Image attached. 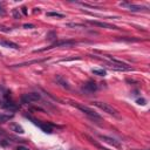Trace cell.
<instances>
[{"label":"cell","instance_id":"obj_24","mask_svg":"<svg viewBox=\"0 0 150 150\" xmlns=\"http://www.w3.org/2000/svg\"><path fill=\"white\" fill-rule=\"evenodd\" d=\"M22 13L24 14H27V8L26 7H22Z\"/></svg>","mask_w":150,"mask_h":150},{"label":"cell","instance_id":"obj_9","mask_svg":"<svg viewBox=\"0 0 150 150\" xmlns=\"http://www.w3.org/2000/svg\"><path fill=\"white\" fill-rule=\"evenodd\" d=\"M83 91H86L88 93H94L95 91H97V86H96V83L94 81H89V82L84 83Z\"/></svg>","mask_w":150,"mask_h":150},{"label":"cell","instance_id":"obj_18","mask_svg":"<svg viewBox=\"0 0 150 150\" xmlns=\"http://www.w3.org/2000/svg\"><path fill=\"white\" fill-rule=\"evenodd\" d=\"M13 15H14L15 19H20V18H21V14L19 13L18 10H13Z\"/></svg>","mask_w":150,"mask_h":150},{"label":"cell","instance_id":"obj_6","mask_svg":"<svg viewBox=\"0 0 150 150\" xmlns=\"http://www.w3.org/2000/svg\"><path fill=\"white\" fill-rule=\"evenodd\" d=\"M26 117H28L35 126H38L39 128H41L45 133H47V134H50V133H52V127H50L49 124H47V123H41L40 121H38V120H35V118H33V117H31V116H26Z\"/></svg>","mask_w":150,"mask_h":150},{"label":"cell","instance_id":"obj_12","mask_svg":"<svg viewBox=\"0 0 150 150\" xmlns=\"http://www.w3.org/2000/svg\"><path fill=\"white\" fill-rule=\"evenodd\" d=\"M14 116V114H0V123H6L10 120H12Z\"/></svg>","mask_w":150,"mask_h":150},{"label":"cell","instance_id":"obj_5","mask_svg":"<svg viewBox=\"0 0 150 150\" xmlns=\"http://www.w3.org/2000/svg\"><path fill=\"white\" fill-rule=\"evenodd\" d=\"M72 45H75V41H72V40H65V41H59V42H55V44L50 45V46H49V47H47V48H42V49L35 50V52H44V50L53 49V48H55V47H61V46H72Z\"/></svg>","mask_w":150,"mask_h":150},{"label":"cell","instance_id":"obj_22","mask_svg":"<svg viewBox=\"0 0 150 150\" xmlns=\"http://www.w3.org/2000/svg\"><path fill=\"white\" fill-rule=\"evenodd\" d=\"M17 150H29L28 148H26V147H18L17 148Z\"/></svg>","mask_w":150,"mask_h":150},{"label":"cell","instance_id":"obj_1","mask_svg":"<svg viewBox=\"0 0 150 150\" xmlns=\"http://www.w3.org/2000/svg\"><path fill=\"white\" fill-rule=\"evenodd\" d=\"M106 56L110 60V64H108V65H107V66H108V68L114 69V71H120V72L133 71V68H131V67H129L127 64H124V62H122V61H120V60H117V59H114V57H111V56H109V55H106Z\"/></svg>","mask_w":150,"mask_h":150},{"label":"cell","instance_id":"obj_10","mask_svg":"<svg viewBox=\"0 0 150 150\" xmlns=\"http://www.w3.org/2000/svg\"><path fill=\"white\" fill-rule=\"evenodd\" d=\"M121 6H126L129 8V11L131 12H140V11H143V10H147V7L144 6H140V5H133V4H126V3H122Z\"/></svg>","mask_w":150,"mask_h":150},{"label":"cell","instance_id":"obj_7","mask_svg":"<svg viewBox=\"0 0 150 150\" xmlns=\"http://www.w3.org/2000/svg\"><path fill=\"white\" fill-rule=\"evenodd\" d=\"M88 24H92L94 26H97V27H102V28H108V29H120L118 27L114 26V25H110V24H107V22H101V21H96V20H88L87 21Z\"/></svg>","mask_w":150,"mask_h":150},{"label":"cell","instance_id":"obj_16","mask_svg":"<svg viewBox=\"0 0 150 150\" xmlns=\"http://www.w3.org/2000/svg\"><path fill=\"white\" fill-rule=\"evenodd\" d=\"M66 26L67 27H73V28H75V27L84 28V25L83 24H76V22H68V24H66Z\"/></svg>","mask_w":150,"mask_h":150},{"label":"cell","instance_id":"obj_19","mask_svg":"<svg viewBox=\"0 0 150 150\" xmlns=\"http://www.w3.org/2000/svg\"><path fill=\"white\" fill-rule=\"evenodd\" d=\"M6 14V11L4 10V7H3V5L1 4H0V15H1V17H4Z\"/></svg>","mask_w":150,"mask_h":150},{"label":"cell","instance_id":"obj_3","mask_svg":"<svg viewBox=\"0 0 150 150\" xmlns=\"http://www.w3.org/2000/svg\"><path fill=\"white\" fill-rule=\"evenodd\" d=\"M73 104H74V107H76L79 110H81L83 114L88 115L89 117H92V118H101V116L96 111H94L93 109H91L87 106H83V104H80V103H73Z\"/></svg>","mask_w":150,"mask_h":150},{"label":"cell","instance_id":"obj_21","mask_svg":"<svg viewBox=\"0 0 150 150\" xmlns=\"http://www.w3.org/2000/svg\"><path fill=\"white\" fill-rule=\"evenodd\" d=\"M35 26L33 24H25L24 25V28H34Z\"/></svg>","mask_w":150,"mask_h":150},{"label":"cell","instance_id":"obj_17","mask_svg":"<svg viewBox=\"0 0 150 150\" xmlns=\"http://www.w3.org/2000/svg\"><path fill=\"white\" fill-rule=\"evenodd\" d=\"M56 80H57V81H59L60 83H61V84H62L64 87H66V88H69V86H68V83H67V81H64L61 76H57V77H56Z\"/></svg>","mask_w":150,"mask_h":150},{"label":"cell","instance_id":"obj_4","mask_svg":"<svg viewBox=\"0 0 150 150\" xmlns=\"http://www.w3.org/2000/svg\"><path fill=\"white\" fill-rule=\"evenodd\" d=\"M41 100V95L38 93H29V94H25L21 97V101L24 103H32V102H38Z\"/></svg>","mask_w":150,"mask_h":150},{"label":"cell","instance_id":"obj_15","mask_svg":"<svg viewBox=\"0 0 150 150\" xmlns=\"http://www.w3.org/2000/svg\"><path fill=\"white\" fill-rule=\"evenodd\" d=\"M46 15H47V17H55V18H65L64 14L57 13V12H47Z\"/></svg>","mask_w":150,"mask_h":150},{"label":"cell","instance_id":"obj_23","mask_svg":"<svg viewBox=\"0 0 150 150\" xmlns=\"http://www.w3.org/2000/svg\"><path fill=\"white\" fill-rule=\"evenodd\" d=\"M34 62H38V61H33V62H29L28 65H31V64H34ZM22 66H26V64H21V65H18V67H22Z\"/></svg>","mask_w":150,"mask_h":150},{"label":"cell","instance_id":"obj_8","mask_svg":"<svg viewBox=\"0 0 150 150\" xmlns=\"http://www.w3.org/2000/svg\"><path fill=\"white\" fill-rule=\"evenodd\" d=\"M99 138L101 141H103V142H106V143L115 147V148H118V149L121 148V143H120L118 141H116L115 138H111V137H108V136H103V135H99Z\"/></svg>","mask_w":150,"mask_h":150},{"label":"cell","instance_id":"obj_13","mask_svg":"<svg viewBox=\"0 0 150 150\" xmlns=\"http://www.w3.org/2000/svg\"><path fill=\"white\" fill-rule=\"evenodd\" d=\"M11 129H12L13 131H15V133H19V134H24V133H25L24 129H22V127L19 126V124H12V126H11Z\"/></svg>","mask_w":150,"mask_h":150},{"label":"cell","instance_id":"obj_11","mask_svg":"<svg viewBox=\"0 0 150 150\" xmlns=\"http://www.w3.org/2000/svg\"><path fill=\"white\" fill-rule=\"evenodd\" d=\"M0 46L6 47V48H12V49H19V45H17L15 42H12V41H7V40H1L0 41Z\"/></svg>","mask_w":150,"mask_h":150},{"label":"cell","instance_id":"obj_14","mask_svg":"<svg viewBox=\"0 0 150 150\" xmlns=\"http://www.w3.org/2000/svg\"><path fill=\"white\" fill-rule=\"evenodd\" d=\"M92 72H93L95 75H99V76H106V74H107V72H106L104 69H97V68H94Z\"/></svg>","mask_w":150,"mask_h":150},{"label":"cell","instance_id":"obj_2","mask_svg":"<svg viewBox=\"0 0 150 150\" xmlns=\"http://www.w3.org/2000/svg\"><path fill=\"white\" fill-rule=\"evenodd\" d=\"M92 104H93V106H95V107H97L99 109L103 110L104 113H107V114H109V115L118 116V111H117L113 106H110V104H108V103H106V102H101V101H93V102H92Z\"/></svg>","mask_w":150,"mask_h":150},{"label":"cell","instance_id":"obj_20","mask_svg":"<svg viewBox=\"0 0 150 150\" xmlns=\"http://www.w3.org/2000/svg\"><path fill=\"white\" fill-rule=\"evenodd\" d=\"M136 102H137V103H138V104H141V106H144V104H145V103H147V101H145V100H144V99H138V100H137V101H136Z\"/></svg>","mask_w":150,"mask_h":150}]
</instances>
